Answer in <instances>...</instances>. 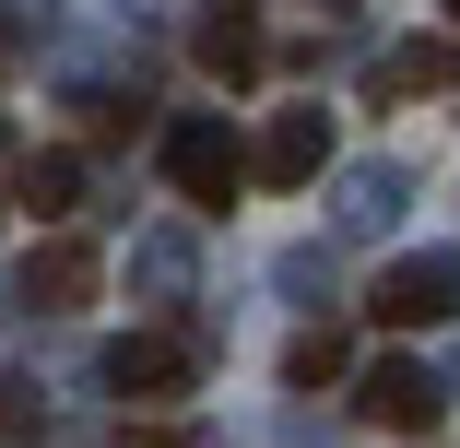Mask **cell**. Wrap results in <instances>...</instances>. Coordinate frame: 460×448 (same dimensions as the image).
<instances>
[{"mask_svg": "<svg viewBox=\"0 0 460 448\" xmlns=\"http://www.w3.org/2000/svg\"><path fill=\"white\" fill-rule=\"evenodd\" d=\"M165 177H177V201L225 213V201L248 189V142H236L225 119H177V130H165Z\"/></svg>", "mask_w": 460, "mask_h": 448, "instance_id": "obj_1", "label": "cell"}, {"mask_svg": "<svg viewBox=\"0 0 460 448\" xmlns=\"http://www.w3.org/2000/svg\"><path fill=\"white\" fill-rule=\"evenodd\" d=\"M366 319H378V330H437V319H460V259H448V248L390 259L378 295H366Z\"/></svg>", "mask_w": 460, "mask_h": 448, "instance_id": "obj_2", "label": "cell"}, {"mask_svg": "<svg viewBox=\"0 0 460 448\" xmlns=\"http://www.w3.org/2000/svg\"><path fill=\"white\" fill-rule=\"evenodd\" d=\"M354 413L366 425H390V436H425L437 413H448V390L413 366V354H390V366H366V390H354Z\"/></svg>", "mask_w": 460, "mask_h": 448, "instance_id": "obj_3", "label": "cell"}, {"mask_svg": "<svg viewBox=\"0 0 460 448\" xmlns=\"http://www.w3.org/2000/svg\"><path fill=\"white\" fill-rule=\"evenodd\" d=\"M107 390H119V401H177V390H190V342H177V330L107 342Z\"/></svg>", "mask_w": 460, "mask_h": 448, "instance_id": "obj_4", "label": "cell"}, {"mask_svg": "<svg viewBox=\"0 0 460 448\" xmlns=\"http://www.w3.org/2000/svg\"><path fill=\"white\" fill-rule=\"evenodd\" d=\"M319 165H331V119H319V107H284V119L260 130V154H248L260 189H307Z\"/></svg>", "mask_w": 460, "mask_h": 448, "instance_id": "obj_5", "label": "cell"}, {"mask_svg": "<svg viewBox=\"0 0 460 448\" xmlns=\"http://www.w3.org/2000/svg\"><path fill=\"white\" fill-rule=\"evenodd\" d=\"M95 272H107V259L83 248V236H48V248L24 259V307H48V319H71V307H95Z\"/></svg>", "mask_w": 460, "mask_h": 448, "instance_id": "obj_6", "label": "cell"}, {"mask_svg": "<svg viewBox=\"0 0 460 448\" xmlns=\"http://www.w3.org/2000/svg\"><path fill=\"white\" fill-rule=\"evenodd\" d=\"M190 59H201L213 83H260V71H271V36H260V13H236V0H225V13H201Z\"/></svg>", "mask_w": 460, "mask_h": 448, "instance_id": "obj_7", "label": "cell"}, {"mask_svg": "<svg viewBox=\"0 0 460 448\" xmlns=\"http://www.w3.org/2000/svg\"><path fill=\"white\" fill-rule=\"evenodd\" d=\"M448 71H460V48H448V36H413V48H390L378 71H366V95H378V107H390V95H437Z\"/></svg>", "mask_w": 460, "mask_h": 448, "instance_id": "obj_8", "label": "cell"}, {"mask_svg": "<svg viewBox=\"0 0 460 448\" xmlns=\"http://www.w3.org/2000/svg\"><path fill=\"white\" fill-rule=\"evenodd\" d=\"M0 201H24L36 224H59V213L83 201V154H24V165H13V189H0Z\"/></svg>", "mask_w": 460, "mask_h": 448, "instance_id": "obj_9", "label": "cell"}, {"mask_svg": "<svg viewBox=\"0 0 460 448\" xmlns=\"http://www.w3.org/2000/svg\"><path fill=\"white\" fill-rule=\"evenodd\" d=\"M342 366H354V342H342V330H296V354H284V378H296V390H331Z\"/></svg>", "mask_w": 460, "mask_h": 448, "instance_id": "obj_10", "label": "cell"}, {"mask_svg": "<svg viewBox=\"0 0 460 448\" xmlns=\"http://www.w3.org/2000/svg\"><path fill=\"white\" fill-rule=\"evenodd\" d=\"M119 448H190V425H119Z\"/></svg>", "mask_w": 460, "mask_h": 448, "instance_id": "obj_11", "label": "cell"}, {"mask_svg": "<svg viewBox=\"0 0 460 448\" xmlns=\"http://www.w3.org/2000/svg\"><path fill=\"white\" fill-rule=\"evenodd\" d=\"M0 154H13V119H0Z\"/></svg>", "mask_w": 460, "mask_h": 448, "instance_id": "obj_12", "label": "cell"}, {"mask_svg": "<svg viewBox=\"0 0 460 448\" xmlns=\"http://www.w3.org/2000/svg\"><path fill=\"white\" fill-rule=\"evenodd\" d=\"M448 24H460V0H448Z\"/></svg>", "mask_w": 460, "mask_h": 448, "instance_id": "obj_13", "label": "cell"}, {"mask_svg": "<svg viewBox=\"0 0 460 448\" xmlns=\"http://www.w3.org/2000/svg\"><path fill=\"white\" fill-rule=\"evenodd\" d=\"M0 213H13V201H0Z\"/></svg>", "mask_w": 460, "mask_h": 448, "instance_id": "obj_14", "label": "cell"}]
</instances>
